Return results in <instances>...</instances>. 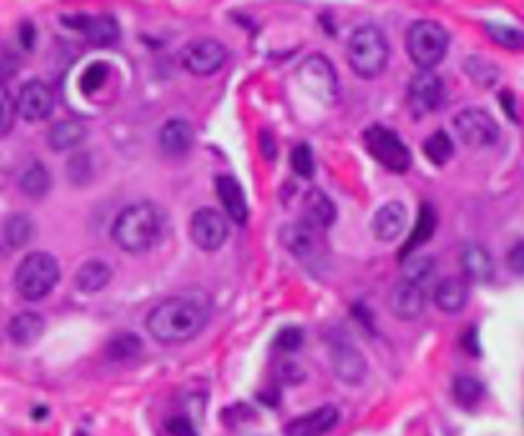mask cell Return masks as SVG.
<instances>
[{
  "label": "cell",
  "instance_id": "cell-48",
  "mask_svg": "<svg viewBox=\"0 0 524 436\" xmlns=\"http://www.w3.org/2000/svg\"><path fill=\"white\" fill-rule=\"evenodd\" d=\"M47 409H34V411H31V416H34V418H44V416H47Z\"/></svg>",
  "mask_w": 524,
  "mask_h": 436
},
{
  "label": "cell",
  "instance_id": "cell-13",
  "mask_svg": "<svg viewBox=\"0 0 524 436\" xmlns=\"http://www.w3.org/2000/svg\"><path fill=\"white\" fill-rule=\"evenodd\" d=\"M62 24L75 28L77 34H83L91 44L96 47H111L119 39V21L108 13H77V16H62Z\"/></svg>",
  "mask_w": 524,
  "mask_h": 436
},
{
  "label": "cell",
  "instance_id": "cell-28",
  "mask_svg": "<svg viewBox=\"0 0 524 436\" xmlns=\"http://www.w3.org/2000/svg\"><path fill=\"white\" fill-rule=\"evenodd\" d=\"M49 188H52V175L42 162L28 165L19 177V191L28 198H34V200H42L49 193Z\"/></svg>",
  "mask_w": 524,
  "mask_h": 436
},
{
  "label": "cell",
  "instance_id": "cell-4",
  "mask_svg": "<svg viewBox=\"0 0 524 436\" xmlns=\"http://www.w3.org/2000/svg\"><path fill=\"white\" fill-rule=\"evenodd\" d=\"M60 283V262L49 252H31L16 267L13 285L24 300H44Z\"/></svg>",
  "mask_w": 524,
  "mask_h": 436
},
{
  "label": "cell",
  "instance_id": "cell-31",
  "mask_svg": "<svg viewBox=\"0 0 524 436\" xmlns=\"http://www.w3.org/2000/svg\"><path fill=\"white\" fill-rule=\"evenodd\" d=\"M463 70H465V74L476 82L478 88H494L496 82H499L501 77V70L491 62V59H486V57H468L465 62H463Z\"/></svg>",
  "mask_w": 524,
  "mask_h": 436
},
{
  "label": "cell",
  "instance_id": "cell-36",
  "mask_svg": "<svg viewBox=\"0 0 524 436\" xmlns=\"http://www.w3.org/2000/svg\"><path fill=\"white\" fill-rule=\"evenodd\" d=\"M67 177L72 185H88L93 180V157L88 152H77L67 160Z\"/></svg>",
  "mask_w": 524,
  "mask_h": 436
},
{
  "label": "cell",
  "instance_id": "cell-46",
  "mask_svg": "<svg viewBox=\"0 0 524 436\" xmlns=\"http://www.w3.org/2000/svg\"><path fill=\"white\" fill-rule=\"evenodd\" d=\"M165 429L170 432V434H193V432H195L186 418H170Z\"/></svg>",
  "mask_w": 524,
  "mask_h": 436
},
{
  "label": "cell",
  "instance_id": "cell-18",
  "mask_svg": "<svg viewBox=\"0 0 524 436\" xmlns=\"http://www.w3.org/2000/svg\"><path fill=\"white\" fill-rule=\"evenodd\" d=\"M406 218L409 211L401 200H388L385 206H381L373 216V234L378 242H396L401 239V234L406 231Z\"/></svg>",
  "mask_w": 524,
  "mask_h": 436
},
{
  "label": "cell",
  "instance_id": "cell-1",
  "mask_svg": "<svg viewBox=\"0 0 524 436\" xmlns=\"http://www.w3.org/2000/svg\"><path fill=\"white\" fill-rule=\"evenodd\" d=\"M209 323V306L195 298H167L147 315L149 337L165 346L193 341Z\"/></svg>",
  "mask_w": 524,
  "mask_h": 436
},
{
  "label": "cell",
  "instance_id": "cell-22",
  "mask_svg": "<svg viewBox=\"0 0 524 436\" xmlns=\"http://www.w3.org/2000/svg\"><path fill=\"white\" fill-rule=\"evenodd\" d=\"M301 211H304V221L311 223L314 229L319 231H327L337 218V206L329 195L319 188H311L304 193V200H301Z\"/></svg>",
  "mask_w": 524,
  "mask_h": 436
},
{
  "label": "cell",
  "instance_id": "cell-8",
  "mask_svg": "<svg viewBox=\"0 0 524 436\" xmlns=\"http://www.w3.org/2000/svg\"><path fill=\"white\" fill-rule=\"evenodd\" d=\"M455 134L460 136V142L471 149H488L499 142L501 128L496 119L483 111V108H463L455 116Z\"/></svg>",
  "mask_w": 524,
  "mask_h": 436
},
{
  "label": "cell",
  "instance_id": "cell-30",
  "mask_svg": "<svg viewBox=\"0 0 524 436\" xmlns=\"http://www.w3.org/2000/svg\"><path fill=\"white\" fill-rule=\"evenodd\" d=\"M34 221L24 214H16V216L5 218L3 223V242L8 244L11 249H21L26 244L34 239Z\"/></svg>",
  "mask_w": 524,
  "mask_h": 436
},
{
  "label": "cell",
  "instance_id": "cell-27",
  "mask_svg": "<svg viewBox=\"0 0 524 436\" xmlns=\"http://www.w3.org/2000/svg\"><path fill=\"white\" fill-rule=\"evenodd\" d=\"M85 136H88V128L83 121H60L49 128L47 144L52 152H67L83 144Z\"/></svg>",
  "mask_w": 524,
  "mask_h": 436
},
{
  "label": "cell",
  "instance_id": "cell-35",
  "mask_svg": "<svg viewBox=\"0 0 524 436\" xmlns=\"http://www.w3.org/2000/svg\"><path fill=\"white\" fill-rule=\"evenodd\" d=\"M111 73H114V67L108 62H93L85 73L80 74V90H83V96H96L98 90L108 82Z\"/></svg>",
  "mask_w": 524,
  "mask_h": 436
},
{
  "label": "cell",
  "instance_id": "cell-33",
  "mask_svg": "<svg viewBox=\"0 0 524 436\" xmlns=\"http://www.w3.org/2000/svg\"><path fill=\"white\" fill-rule=\"evenodd\" d=\"M427 160L434 167H445L455 157V144L448 131H434L432 136H427V142L422 144Z\"/></svg>",
  "mask_w": 524,
  "mask_h": 436
},
{
  "label": "cell",
  "instance_id": "cell-41",
  "mask_svg": "<svg viewBox=\"0 0 524 436\" xmlns=\"http://www.w3.org/2000/svg\"><path fill=\"white\" fill-rule=\"evenodd\" d=\"M506 267H509V272H512V275L524 277V239L522 242L514 244V246L506 252Z\"/></svg>",
  "mask_w": 524,
  "mask_h": 436
},
{
  "label": "cell",
  "instance_id": "cell-44",
  "mask_svg": "<svg viewBox=\"0 0 524 436\" xmlns=\"http://www.w3.org/2000/svg\"><path fill=\"white\" fill-rule=\"evenodd\" d=\"M463 349L468 352V354H473V357H480V346H478V329L476 326H471L465 334H463Z\"/></svg>",
  "mask_w": 524,
  "mask_h": 436
},
{
  "label": "cell",
  "instance_id": "cell-20",
  "mask_svg": "<svg viewBox=\"0 0 524 436\" xmlns=\"http://www.w3.org/2000/svg\"><path fill=\"white\" fill-rule=\"evenodd\" d=\"M337 421H339V411L334 406H322V409L306 413V416H298V418L288 421L283 432L288 436L327 434V432H332L337 426Z\"/></svg>",
  "mask_w": 524,
  "mask_h": 436
},
{
  "label": "cell",
  "instance_id": "cell-26",
  "mask_svg": "<svg viewBox=\"0 0 524 436\" xmlns=\"http://www.w3.org/2000/svg\"><path fill=\"white\" fill-rule=\"evenodd\" d=\"M434 229H437V211L429 206V203H422V208H419V218H417V226H414V231L409 234V239L401 246V260L406 257H411L419 246H425V244L434 237Z\"/></svg>",
  "mask_w": 524,
  "mask_h": 436
},
{
  "label": "cell",
  "instance_id": "cell-32",
  "mask_svg": "<svg viewBox=\"0 0 524 436\" xmlns=\"http://www.w3.org/2000/svg\"><path fill=\"white\" fill-rule=\"evenodd\" d=\"M483 31H486V36H488L494 44H499L501 49H509V51H522L524 49V31L522 28H517V26L488 21V24H483Z\"/></svg>",
  "mask_w": 524,
  "mask_h": 436
},
{
  "label": "cell",
  "instance_id": "cell-24",
  "mask_svg": "<svg viewBox=\"0 0 524 436\" xmlns=\"http://www.w3.org/2000/svg\"><path fill=\"white\" fill-rule=\"evenodd\" d=\"M432 298H434V306L442 314H460L468 306L471 288H468L465 277H445V280L437 283Z\"/></svg>",
  "mask_w": 524,
  "mask_h": 436
},
{
  "label": "cell",
  "instance_id": "cell-37",
  "mask_svg": "<svg viewBox=\"0 0 524 436\" xmlns=\"http://www.w3.org/2000/svg\"><path fill=\"white\" fill-rule=\"evenodd\" d=\"M290 170L296 172L298 177L311 180L316 172V162H314V152L309 144H296L290 149Z\"/></svg>",
  "mask_w": 524,
  "mask_h": 436
},
{
  "label": "cell",
  "instance_id": "cell-10",
  "mask_svg": "<svg viewBox=\"0 0 524 436\" xmlns=\"http://www.w3.org/2000/svg\"><path fill=\"white\" fill-rule=\"evenodd\" d=\"M229 59V49L216 39H193L180 49V65L195 77L216 74Z\"/></svg>",
  "mask_w": 524,
  "mask_h": 436
},
{
  "label": "cell",
  "instance_id": "cell-14",
  "mask_svg": "<svg viewBox=\"0 0 524 436\" xmlns=\"http://www.w3.org/2000/svg\"><path fill=\"white\" fill-rule=\"evenodd\" d=\"M281 244L296 260L309 262L322 252V231L314 229L304 218L301 221H290V223H286L281 229Z\"/></svg>",
  "mask_w": 524,
  "mask_h": 436
},
{
  "label": "cell",
  "instance_id": "cell-17",
  "mask_svg": "<svg viewBox=\"0 0 524 436\" xmlns=\"http://www.w3.org/2000/svg\"><path fill=\"white\" fill-rule=\"evenodd\" d=\"M216 195L224 206L226 218H232L234 223L244 226L250 218V206H247V195L244 188L239 185V180L234 175H218L216 177Z\"/></svg>",
  "mask_w": 524,
  "mask_h": 436
},
{
  "label": "cell",
  "instance_id": "cell-2",
  "mask_svg": "<svg viewBox=\"0 0 524 436\" xmlns=\"http://www.w3.org/2000/svg\"><path fill=\"white\" fill-rule=\"evenodd\" d=\"M165 229V208H160L152 200H139V203L126 206L116 216L111 226V239L129 254H144L163 242Z\"/></svg>",
  "mask_w": 524,
  "mask_h": 436
},
{
  "label": "cell",
  "instance_id": "cell-38",
  "mask_svg": "<svg viewBox=\"0 0 524 436\" xmlns=\"http://www.w3.org/2000/svg\"><path fill=\"white\" fill-rule=\"evenodd\" d=\"M16 113H19V105L13 96L8 93V88L0 82V139H5L13 126H16Z\"/></svg>",
  "mask_w": 524,
  "mask_h": 436
},
{
  "label": "cell",
  "instance_id": "cell-11",
  "mask_svg": "<svg viewBox=\"0 0 524 436\" xmlns=\"http://www.w3.org/2000/svg\"><path fill=\"white\" fill-rule=\"evenodd\" d=\"M188 231H191L193 244L203 252H218L229 239L226 216H221V211L216 208H198L193 214Z\"/></svg>",
  "mask_w": 524,
  "mask_h": 436
},
{
  "label": "cell",
  "instance_id": "cell-16",
  "mask_svg": "<svg viewBox=\"0 0 524 436\" xmlns=\"http://www.w3.org/2000/svg\"><path fill=\"white\" fill-rule=\"evenodd\" d=\"M332 370L339 380H345L347 385H360L368 375V362L362 357V352L355 349L353 344H334L332 346Z\"/></svg>",
  "mask_w": 524,
  "mask_h": 436
},
{
  "label": "cell",
  "instance_id": "cell-47",
  "mask_svg": "<svg viewBox=\"0 0 524 436\" xmlns=\"http://www.w3.org/2000/svg\"><path fill=\"white\" fill-rule=\"evenodd\" d=\"M499 97H501V105H504V108H506V113L512 116V121H520V113H517V108H514V96H512L509 90H504Z\"/></svg>",
  "mask_w": 524,
  "mask_h": 436
},
{
  "label": "cell",
  "instance_id": "cell-23",
  "mask_svg": "<svg viewBox=\"0 0 524 436\" xmlns=\"http://www.w3.org/2000/svg\"><path fill=\"white\" fill-rule=\"evenodd\" d=\"M8 339L16 346H34L36 341L44 337L47 331V321L44 315L36 311H21L8 321Z\"/></svg>",
  "mask_w": 524,
  "mask_h": 436
},
{
  "label": "cell",
  "instance_id": "cell-45",
  "mask_svg": "<svg viewBox=\"0 0 524 436\" xmlns=\"http://www.w3.org/2000/svg\"><path fill=\"white\" fill-rule=\"evenodd\" d=\"M281 378H283L286 383H290V385H298V383L304 380V372H301L293 362H283L281 364Z\"/></svg>",
  "mask_w": 524,
  "mask_h": 436
},
{
  "label": "cell",
  "instance_id": "cell-6",
  "mask_svg": "<svg viewBox=\"0 0 524 436\" xmlns=\"http://www.w3.org/2000/svg\"><path fill=\"white\" fill-rule=\"evenodd\" d=\"M362 144L370 152V157L388 172L404 175L411 170V149L404 144L399 131L373 123L362 131Z\"/></svg>",
  "mask_w": 524,
  "mask_h": 436
},
{
  "label": "cell",
  "instance_id": "cell-9",
  "mask_svg": "<svg viewBox=\"0 0 524 436\" xmlns=\"http://www.w3.org/2000/svg\"><path fill=\"white\" fill-rule=\"evenodd\" d=\"M445 82L440 74L432 70H422L409 80V90H406V105L411 111L414 119H425L429 113L440 111L445 105Z\"/></svg>",
  "mask_w": 524,
  "mask_h": 436
},
{
  "label": "cell",
  "instance_id": "cell-29",
  "mask_svg": "<svg viewBox=\"0 0 524 436\" xmlns=\"http://www.w3.org/2000/svg\"><path fill=\"white\" fill-rule=\"evenodd\" d=\"M142 339L131 331H121L114 339L106 344V357L111 362H134L137 357H142Z\"/></svg>",
  "mask_w": 524,
  "mask_h": 436
},
{
  "label": "cell",
  "instance_id": "cell-25",
  "mask_svg": "<svg viewBox=\"0 0 524 436\" xmlns=\"http://www.w3.org/2000/svg\"><path fill=\"white\" fill-rule=\"evenodd\" d=\"M114 280V269L106 265L103 260H88L77 267L75 272V288L85 295H96L100 292L108 283Z\"/></svg>",
  "mask_w": 524,
  "mask_h": 436
},
{
  "label": "cell",
  "instance_id": "cell-7",
  "mask_svg": "<svg viewBox=\"0 0 524 436\" xmlns=\"http://www.w3.org/2000/svg\"><path fill=\"white\" fill-rule=\"evenodd\" d=\"M298 82L301 88L309 93L314 100L324 103V105H334L337 96H339V82H337V73H334L332 62L324 54H309L301 65H298Z\"/></svg>",
  "mask_w": 524,
  "mask_h": 436
},
{
  "label": "cell",
  "instance_id": "cell-40",
  "mask_svg": "<svg viewBox=\"0 0 524 436\" xmlns=\"http://www.w3.org/2000/svg\"><path fill=\"white\" fill-rule=\"evenodd\" d=\"M275 346L283 349V352H298V349L304 346V331H301L298 326H288V329H283V331L278 334Z\"/></svg>",
  "mask_w": 524,
  "mask_h": 436
},
{
  "label": "cell",
  "instance_id": "cell-21",
  "mask_svg": "<svg viewBox=\"0 0 524 436\" xmlns=\"http://www.w3.org/2000/svg\"><path fill=\"white\" fill-rule=\"evenodd\" d=\"M463 277L471 283H491L494 280V257L480 244H465L460 252Z\"/></svg>",
  "mask_w": 524,
  "mask_h": 436
},
{
  "label": "cell",
  "instance_id": "cell-5",
  "mask_svg": "<svg viewBox=\"0 0 524 436\" xmlns=\"http://www.w3.org/2000/svg\"><path fill=\"white\" fill-rule=\"evenodd\" d=\"M450 47V34L448 28L432 19L414 21L406 31V51L411 57V62L419 70H432L437 67Z\"/></svg>",
  "mask_w": 524,
  "mask_h": 436
},
{
  "label": "cell",
  "instance_id": "cell-42",
  "mask_svg": "<svg viewBox=\"0 0 524 436\" xmlns=\"http://www.w3.org/2000/svg\"><path fill=\"white\" fill-rule=\"evenodd\" d=\"M19 42H21V47L26 51H31V49L36 47V26L31 24V21H21L19 24Z\"/></svg>",
  "mask_w": 524,
  "mask_h": 436
},
{
  "label": "cell",
  "instance_id": "cell-34",
  "mask_svg": "<svg viewBox=\"0 0 524 436\" xmlns=\"http://www.w3.org/2000/svg\"><path fill=\"white\" fill-rule=\"evenodd\" d=\"M453 395L463 409H476L486 395V388L473 375H457L453 383Z\"/></svg>",
  "mask_w": 524,
  "mask_h": 436
},
{
  "label": "cell",
  "instance_id": "cell-19",
  "mask_svg": "<svg viewBox=\"0 0 524 436\" xmlns=\"http://www.w3.org/2000/svg\"><path fill=\"white\" fill-rule=\"evenodd\" d=\"M193 142H195V131L186 119H170L160 128V149L165 157L183 160L193 149Z\"/></svg>",
  "mask_w": 524,
  "mask_h": 436
},
{
  "label": "cell",
  "instance_id": "cell-43",
  "mask_svg": "<svg viewBox=\"0 0 524 436\" xmlns=\"http://www.w3.org/2000/svg\"><path fill=\"white\" fill-rule=\"evenodd\" d=\"M260 152L265 160H275L278 149H275V136L270 131H260Z\"/></svg>",
  "mask_w": 524,
  "mask_h": 436
},
{
  "label": "cell",
  "instance_id": "cell-12",
  "mask_svg": "<svg viewBox=\"0 0 524 436\" xmlns=\"http://www.w3.org/2000/svg\"><path fill=\"white\" fill-rule=\"evenodd\" d=\"M427 308V288L425 283H417V280H409V277H401L393 288H391V295H388V311L401 318V321H414L419 315L425 314Z\"/></svg>",
  "mask_w": 524,
  "mask_h": 436
},
{
  "label": "cell",
  "instance_id": "cell-39",
  "mask_svg": "<svg viewBox=\"0 0 524 436\" xmlns=\"http://www.w3.org/2000/svg\"><path fill=\"white\" fill-rule=\"evenodd\" d=\"M404 277L425 283L429 275L434 272V257H406L404 260Z\"/></svg>",
  "mask_w": 524,
  "mask_h": 436
},
{
  "label": "cell",
  "instance_id": "cell-15",
  "mask_svg": "<svg viewBox=\"0 0 524 436\" xmlns=\"http://www.w3.org/2000/svg\"><path fill=\"white\" fill-rule=\"evenodd\" d=\"M16 105H19V113L24 116L26 121H44L54 111V93H52V88L47 82L28 80L19 90V103Z\"/></svg>",
  "mask_w": 524,
  "mask_h": 436
},
{
  "label": "cell",
  "instance_id": "cell-3",
  "mask_svg": "<svg viewBox=\"0 0 524 436\" xmlns=\"http://www.w3.org/2000/svg\"><path fill=\"white\" fill-rule=\"evenodd\" d=\"M391 59L388 39L378 26H358L347 39V62L362 80H376L385 73Z\"/></svg>",
  "mask_w": 524,
  "mask_h": 436
}]
</instances>
